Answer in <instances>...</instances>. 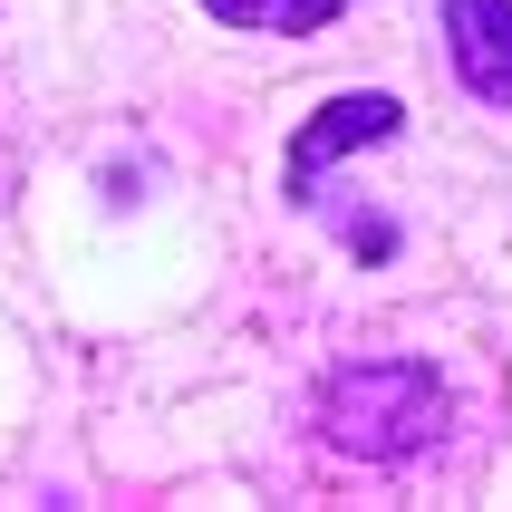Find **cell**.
<instances>
[{"label":"cell","mask_w":512,"mask_h":512,"mask_svg":"<svg viewBox=\"0 0 512 512\" xmlns=\"http://www.w3.org/2000/svg\"><path fill=\"white\" fill-rule=\"evenodd\" d=\"M397 126H406V107L377 97V87H348V97H329L319 116H300V136H290V155H281L290 203H329V165H348L358 145H387Z\"/></svg>","instance_id":"cell-2"},{"label":"cell","mask_w":512,"mask_h":512,"mask_svg":"<svg viewBox=\"0 0 512 512\" xmlns=\"http://www.w3.org/2000/svg\"><path fill=\"white\" fill-rule=\"evenodd\" d=\"M223 29H261V39H310L348 10V0H203Z\"/></svg>","instance_id":"cell-4"},{"label":"cell","mask_w":512,"mask_h":512,"mask_svg":"<svg viewBox=\"0 0 512 512\" xmlns=\"http://www.w3.org/2000/svg\"><path fill=\"white\" fill-rule=\"evenodd\" d=\"M319 435L358 464H406L445 435V377L426 358H348L319 387Z\"/></svg>","instance_id":"cell-1"},{"label":"cell","mask_w":512,"mask_h":512,"mask_svg":"<svg viewBox=\"0 0 512 512\" xmlns=\"http://www.w3.org/2000/svg\"><path fill=\"white\" fill-rule=\"evenodd\" d=\"M445 10V49H455V78L484 97V107H512V0H435Z\"/></svg>","instance_id":"cell-3"}]
</instances>
